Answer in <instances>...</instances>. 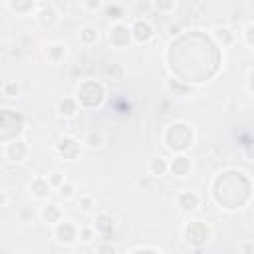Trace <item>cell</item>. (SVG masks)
<instances>
[{"instance_id":"277c9868","label":"cell","mask_w":254,"mask_h":254,"mask_svg":"<svg viewBox=\"0 0 254 254\" xmlns=\"http://www.w3.org/2000/svg\"><path fill=\"white\" fill-rule=\"evenodd\" d=\"M54 236L62 244H71V242L77 240V228H75V224L71 220H60V222H56Z\"/></svg>"},{"instance_id":"e0dca14e","label":"cell","mask_w":254,"mask_h":254,"mask_svg":"<svg viewBox=\"0 0 254 254\" xmlns=\"http://www.w3.org/2000/svg\"><path fill=\"white\" fill-rule=\"evenodd\" d=\"M97 38H99V34H97V30H95L93 26H85V28H81V30H79V42H81V44H85V46L95 44V42H97Z\"/></svg>"},{"instance_id":"2e32d148","label":"cell","mask_w":254,"mask_h":254,"mask_svg":"<svg viewBox=\"0 0 254 254\" xmlns=\"http://www.w3.org/2000/svg\"><path fill=\"white\" fill-rule=\"evenodd\" d=\"M75 111H77V101L73 97H64L58 103V113L64 117H71V115H75Z\"/></svg>"},{"instance_id":"836d02e7","label":"cell","mask_w":254,"mask_h":254,"mask_svg":"<svg viewBox=\"0 0 254 254\" xmlns=\"http://www.w3.org/2000/svg\"><path fill=\"white\" fill-rule=\"evenodd\" d=\"M179 32H181V26H175V24L169 26V36H177Z\"/></svg>"},{"instance_id":"5bb4252c","label":"cell","mask_w":254,"mask_h":254,"mask_svg":"<svg viewBox=\"0 0 254 254\" xmlns=\"http://www.w3.org/2000/svg\"><path fill=\"white\" fill-rule=\"evenodd\" d=\"M42 218L48 222V224H56L62 220V210L58 204H46L42 208Z\"/></svg>"},{"instance_id":"3957f363","label":"cell","mask_w":254,"mask_h":254,"mask_svg":"<svg viewBox=\"0 0 254 254\" xmlns=\"http://www.w3.org/2000/svg\"><path fill=\"white\" fill-rule=\"evenodd\" d=\"M109 42L115 48H125L131 42V28L123 22H115L109 30Z\"/></svg>"},{"instance_id":"4fadbf2b","label":"cell","mask_w":254,"mask_h":254,"mask_svg":"<svg viewBox=\"0 0 254 254\" xmlns=\"http://www.w3.org/2000/svg\"><path fill=\"white\" fill-rule=\"evenodd\" d=\"M38 20H40V24H42L44 28H52V26L58 22V12H56V8H52V6L42 8L40 14H38Z\"/></svg>"},{"instance_id":"4dcf8cb0","label":"cell","mask_w":254,"mask_h":254,"mask_svg":"<svg viewBox=\"0 0 254 254\" xmlns=\"http://www.w3.org/2000/svg\"><path fill=\"white\" fill-rule=\"evenodd\" d=\"M252 30H254V26L248 24V26H246V32H244V38H246V46H248V48L254 46V42H252Z\"/></svg>"},{"instance_id":"7402d4cb","label":"cell","mask_w":254,"mask_h":254,"mask_svg":"<svg viewBox=\"0 0 254 254\" xmlns=\"http://www.w3.org/2000/svg\"><path fill=\"white\" fill-rule=\"evenodd\" d=\"M73 192H75V187H73V183H69V181H64V183L58 187V194H60L62 198H69V196H73Z\"/></svg>"},{"instance_id":"7c38bea8","label":"cell","mask_w":254,"mask_h":254,"mask_svg":"<svg viewBox=\"0 0 254 254\" xmlns=\"http://www.w3.org/2000/svg\"><path fill=\"white\" fill-rule=\"evenodd\" d=\"M147 171H149L153 177H163V175L169 171V163H167V159H163V157H153V159L147 163Z\"/></svg>"},{"instance_id":"d6986e66","label":"cell","mask_w":254,"mask_h":254,"mask_svg":"<svg viewBox=\"0 0 254 254\" xmlns=\"http://www.w3.org/2000/svg\"><path fill=\"white\" fill-rule=\"evenodd\" d=\"M10 8L16 14H28L34 8V0H10Z\"/></svg>"},{"instance_id":"6da1fadb","label":"cell","mask_w":254,"mask_h":254,"mask_svg":"<svg viewBox=\"0 0 254 254\" xmlns=\"http://www.w3.org/2000/svg\"><path fill=\"white\" fill-rule=\"evenodd\" d=\"M192 129L187 125V123H183V121H179V123H171L169 125V129H167V133H165V141H167V147L171 149V151H185L189 145H192Z\"/></svg>"},{"instance_id":"7a4b0ae2","label":"cell","mask_w":254,"mask_h":254,"mask_svg":"<svg viewBox=\"0 0 254 254\" xmlns=\"http://www.w3.org/2000/svg\"><path fill=\"white\" fill-rule=\"evenodd\" d=\"M183 232H185V240H187V242H192V244H202V242H206V240H208V234H210L208 226H206L204 222H200V220L187 222Z\"/></svg>"},{"instance_id":"f1b7e54d","label":"cell","mask_w":254,"mask_h":254,"mask_svg":"<svg viewBox=\"0 0 254 254\" xmlns=\"http://www.w3.org/2000/svg\"><path fill=\"white\" fill-rule=\"evenodd\" d=\"M107 14H109V18L119 20V18L123 16V8H121V6H109V8H107Z\"/></svg>"},{"instance_id":"30bf717a","label":"cell","mask_w":254,"mask_h":254,"mask_svg":"<svg viewBox=\"0 0 254 254\" xmlns=\"http://www.w3.org/2000/svg\"><path fill=\"white\" fill-rule=\"evenodd\" d=\"M30 190H32V194H34L36 198H46V196L50 194V190H52V185L48 183V179L38 177V179H34V181L30 183Z\"/></svg>"},{"instance_id":"52a82bcc","label":"cell","mask_w":254,"mask_h":254,"mask_svg":"<svg viewBox=\"0 0 254 254\" xmlns=\"http://www.w3.org/2000/svg\"><path fill=\"white\" fill-rule=\"evenodd\" d=\"M153 26L147 22V20H137L133 26H131V38L139 44H147L151 38H153Z\"/></svg>"},{"instance_id":"d6a6232c","label":"cell","mask_w":254,"mask_h":254,"mask_svg":"<svg viewBox=\"0 0 254 254\" xmlns=\"http://www.w3.org/2000/svg\"><path fill=\"white\" fill-rule=\"evenodd\" d=\"M32 216H34L32 210H20V218H22L24 222H26V220H32Z\"/></svg>"},{"instance_id":"9c48e42d","label":"cell","mask_w":254,"mask_h":254,"mask_svg":"<svg viewBox=\"0 0 254 254\" xmlns=\"http://www.w3.org/2000/svg\"><path fill=\"white\" fill-rule=\"evenodd\" d=\"M169 171L177 177H187L190 171H192V163L187 155H177L171 163H169Z\"/></svg>"},{"instance_id":"44dd1931","label":"cell","mask_w":254,"mask_h":254,"mask_svg":"<svg viewBox=\"0 0 254 254\" xmlns=\"http://www.w3.org/2000/svg\"><path fill=\"white\" fill-rule=\"evenodd\" d=\"M123 73H125V69H123L121 64H111V65L105 67V75H109V77L115 79V81H119V79L123 77Z\"/></svg>"},{"instance_id":"8992f818","label":"cell","mask_w":254,"mask_h":254,"mask_svg":"<svg viewBox=\"0 0 254 254\" xmlns=\"http://www.w3.org/2000/svg\"><path fill=\"white\" fill-rule=\"evenodd\" d=\"M177 204H179V208H181L183 212H192V210L198 208L200 196H198L194 190L187 189V190H183V192L177 194Z\"/></svg>"},{"instance_id":"5b68a950","label":"cell","mask_w":254,"mask_h":254,"mask_svg":"<svg viewBox=\"0 0 254 254\" xmlns=\"http://www.w3.org/2000/svg\"><path fill=\"white\" fill-rule=\"evenodd\" d=\"M6 159L10 161V163H20V161H24L26 159V155H28V145H26V141L24 139H12L8 145H6Z\"/></svg>"},{"instance_id":"9a60e30c","label":"cell","mask_w":254,"mask_h":254,"mask_svg":"<svg viewBox=\"0 0 254 254\" xmlns=\"http://www.w3.org/2000/svg\"><path fill=\"white\" fill-rule=\"evenodd\" d=\"M46 58H48L52 64H60V62L65 58V46H64V44H52V46H48Z\"/></svg>"},{"instance_id":"603a6c76","label":"cell","mask_w":254,"mask_h":254,"mask_svg":"<svg viewBox=\"0 0 254 254\" xmlns=\"http://www.w3.org/2000/svg\"><path fill=\"white\" fill-rule=\"evenodd\" d=\"M177 6V0H153V8L159 12H171Z\"/></svg>"},{"instance_id":"ba28073f","label":"cell","mask_w":254,"mask_h":254,"mask_svg":"<svg viewBox=\"0 0 254 254\" xmlns=\"http://www.w3.org/2000/svg\"><path fill=\"white\" fill-rule=\"evenodd\" d=\"M56 151H58L65 161H73V159L77 157V153H79V143H77L73 137H65V139H62V141L58 143Z\"/></svg>"},{"instance_id":"ac0fdd59","label":"cell","mask_w":254,"mask_h":254,"mask_svg":"<svg viewBox=\"0 0 254 254\" xmlns=\"http://www.w3.org/2000/svg\"><path fill=\"white\" fill-rule=\"evenodd\" d=\"M214 38H216L218 44H222V46H230V44L234 42V32L228 30V28H216V30H214Z\"/></svg>"},{"instance_id":"ffe728a7","label":"cell","mask_w":254,"mask_h":254,"mask_svg":"<svg viewBox=\"0 0 254 254\" xmlns=\"http://www.w3.org/2000/svg\"><path fill=\"white\" fill-rule=\"evenodd\" d=\"M83 143H85L89 149H99V147L103 145V137H101V133H97V131H89V133L85 135Z\"/></svg>"},{"instance_id":"cb8c5ba5","label":"cell","mask_w":254,"mask_h":254,"mask_svg":"<svg viewBox=\"0 0 254 254\" xmlns=\"http://www.w3.org/2000/svg\"><path fill=\"white\" fill-rule=\"evenodd\" d=\"M2 89H4V95H8V97H18L20 95V83H16V81H6Z\"/></svg>"},{"instance_id":"83f0119b","label":"cell","mask_w":254,"mask_h":254,"mask_svg":"<svg viewBox=\"0 0 254 254\" xmlns=\"http://www.w3.org/2000/svg\"><path fill=\"white\" fill-rule=\"evenodd\" d=\"M101 6H103V0H83V8L87 12H97L101 10Z\"/></svg>"},{"instance_id":"4316f807","label":"cell","mask_w":254,"mask_h":254,"mask_svg":"<svg viewBox=\"0 0 254 254\" xmlns=\"http://www.w3.org/2000/svg\"><path fill=\"white\" fill-rule=\"evenodd\" d=\"M93 236H95V230L93 228H81V230H77V238L81 242H91Z\"/></svg>"},{"instance_id":"484cf974","label":"cell","mask_w":254,"mask_h":254,"mask_svg":"<svg viewBox=\"0 0 254 254\" xmlns=\"http://www.w3.org/2000/svg\"><path fill=\"white\" fill-rule=\"evenodd\" d=\"M64 181H65V177H64L62 173H58V171H54V173H50V175H48V183H50L54 189H58Z\"/></svg>"},{"instance_id":"1f68e13d","label":"cell","mask_w":254,"mask_h":254,"mask_svg":"<svg viewBox=\"0 0 254 254\" xmlns=\"http://www.w3.org/2000/svg\"><path fill=\"white\" fill-rule=\"evenodd\" d=\"M95 250H97V252H111V254H113V252H115V246H109V244H101V246H97Z\"/></svg>"},{"instance_id":"f546056e","label":"cell","mask_w":254,"mask_h":254,"mask_svg":"<svg viewBox=\"0 0 254 254\" xmlns=\"http://www.w3.org/2000/svg\"><path fill=\"white\" fill-rule=\"evenodd\" d=\"M131 252H163L159 246H135Z\"/></svg>"},{"instance_id":"d4e9b609","label":"cell","mask_w":254,"mask_h":254,"mask_svg":"<svg viewBox=\"0 0 254 254\" xmlns=\"http://www.w3.org/2000/svg\"><path fill=\"white\" fill-rule=\"evenodd\" d=\"M77 206H79L83 212L91 210V206H93V196H91V194H81L79 200H77Z\"/></svg>"},{"instance_id":"d590c367","label":"cell","mask_w":254,"mask_h":254,"mask_svg":"<svg viewBox=\"0 0 254 254\" xmlns=\"http://www.w3.org/2000/svg\"><path fill=\"white\" fill-rule=\"evenodd\" d=\"M135 2H139V0H135Z\"/></svg>"},{"instance_id":"8fae6325","label":"cell","mask_w":254,"mask_h":254,"mask_svg":"<svg viewBox=\"0 0 254 254\" xmlns=\"http://www.w3.org/2000/svg\"><path fill=\"white\" fill-rule=\"evenodd\" d=\"M93 230L99 232V234H103V236H107V234L113 230V218H111L107 212L97 214V216H95V226H93Z\"/></svg>"},{"instance_id":"e575fe53","label":"cell","mask_w":254,"mask_h":254,"mask_svg":"<svg viewBox=\"0 0 254 254\" xmlns=\"http://www.w3.org/2000/svg\"><path fill=\"white\" fill-rule=\"evenodd\" d=\"M8 202V196H6V192L4 190H0V206H4Z\"/></svg>"}]
</instances>
